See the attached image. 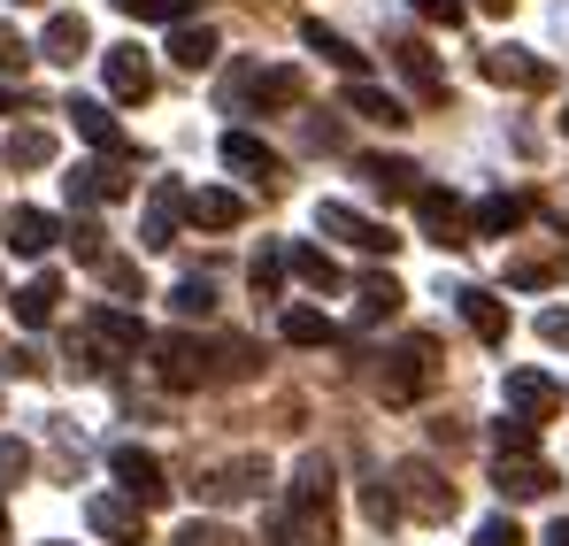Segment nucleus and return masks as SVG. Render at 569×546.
I'll list each match as a JSON object with an SVG mask.
<instances>
[{
    "instance_id": "nucleus-1",
    "label": "nucleus",
    "mask_w": 569,
    "mask_h": 546,
    "mask_svg": "<svg viewBox=\"0 0 569 546\" xmlns=\"http://www.w3.org/2000/svg\"><path fill=\"white\" fill-rule=\"evenodd\" d=\"M108 469H116V485L131 493V508H154V500H170V477H162V461L147 455V447H116V455H108Z\"/></svg>"
},
{
    "instance_id": "nucleus-2",
    "label": "nucleus",
    "mask_w": 569,
    "mask_h": 546,
    "mask_svg": "<svg viewBox=\"0 0 569 546\" xmlns=\"http://www.w3.org/2000/svg\"><path fill=\"white\" fill-rule=\"evenodd\" d=\"M400 500H408L423 524H447V516H455V485H447L439 469H423V461H400Z\"/></svg>"
},
{
    "instance_id": "nucleus-3",
    "label": "nucleus",
    "mask_w": 569,
    "mask_h": 546,
    "mask_svg": "<svg viewBox=\"0 0 569 546\" xmlns=\"http://www.w3.org/2000/svg\"><path fill=\"white\" fill-rule=\"evenodd\" d=\"M316 231H331V239H347V247H362V255H392V247H400L385 224L355 216V208H339V200H323V208H316Z\"/></svg>"
},
{
    "instance_id": "nucleus-4",
    "label": "nucleus",
    "mask_w": 569,
    "mask_h": 546,
    "mask_svg": "<svg viewBox=\"0 0 569 546\" xmlns=\"http://www.w3.org/2000/svg\"><path fill=\"white\" fill-rule=\"evenodd\" d=\"M154 377H162L170 393L208 385V347H200V339H154Z\"/></svg>"
},
{
    "instance_id": "nucleus-5",
    "label": "nucleus",
    "mask_w": 569,
    "mask_h": 546,
    "mask_svg": "<svg viewBox=\"0 0 569 546\" xmlns=\"http://www.w3.org/2000/svg\"><path fill=\"white\" fill-rule=\"evenodd\" d=\"M416 216L431 231V247H470V224H462V200L439 192V185H416Z\"/></svg>"
},
{
    "instance_id": "nucleus-6",
    "label": "nucleus",
    "mask_w": 569,
    "mask_h": 546,
    "mask_svg": "<svg viewBox=\"0 0 569 546\" xmlns=\"http://www.w3.org/2000/svg\"><path fill=\"white\" fill-rule=\"evenodd\" d=\"M423 385H431V339H408L385 369V400H416Z\"/></svg>"
},
{
    "instance_id": "nucleus-7",
    "label": "nucleus",
    "mask_w": 569,
    "mask_h": 546,
    "mask_svg": "<svg viewBox=\"0 0 569 546\" xmlns=\"http://www.w3.org/2000/svg\"><path fill=\"white\" fill-rule=\"evenodd\" d=\"M0 231H8V247H16V255H47V247L62 239V224H54L47 208H8V216H0Z\"/></svg>"
},
{
    "instance_id": "nucleus-8",
    "label": "nucleus",
    "mask_w": 569,
    "mask_h": 546,
    "mask_svg": "<svg viewBox=\"0 0 569 546\" xmlns=\"http://www.w3.org/2000/svg\"><path fill=\"white\" fill-rule=\"evenodd\" d=\"M108 92L116 100H147L154 92V62L139 47H108Z\"/></svg>"
},
{
    "instance_id": "nucleus-9",
    "label": "nucleus",
    "mask_w": 569,
    "mask_h": 546,
    "mask_svg": "<svg viewBox=\"0 0 569 546\" xmlns=\"http://www.w3.org/2000/svg\"><path fill=\"white\" fill-rule=\"evenodd\" d=\"M508 400L523 408V424H547V416L562 408V385H555V377H539V369H516V377H508Z\"/></svg>"
},
{
    "instance_id": "nucleus-10",
    "label": "nucleus",
    "mask_w": 569,
    "mask_h": 546,
    "mask_svg": "<svg viewBox=\"0 0 569 546\" xmlns=\"http://www.w3.org/2000/svg\"><path fill=\"white\" fill-rule=\"evenodd\" d=\"M93 532H100V539H116V546H139V539H147V516H139L131 500L100 493V500H93Z\"/></svg>"
},
{
    "instance_id": "nucleus-11",
    "label": "nucleus",
    "mask_w": 569,
    "mask_h": 546,
    "mask_svg": "<svg viewBox=\"0 0 569 546\" xmlns=\"http://www.w3.org/2000/svg\"><path fill=\"white\" fill-rule=\"evenodd\" d=\"M262 477H270V461L247 455V461H231V469H216L200 493H208V500H254V493H262Z\"/></svg>"
},
{
    "instance_id": "nucleus-12",
    "label": "nucleus",
    "mask_w": 569,
    "mask_h": 546,
    "mask_svg": "<svg viewBox=\"0 0 569 546\" xmlns=\"http://www.w3.org/2000/svg\"><path fill=\"white\" fill-rule=\"evenodd\" d=\"M223 162H231V170H247L254 185H278V155H270L254 131H223Z\"/></svg>"
},
{
    "instance_id": "nucleus-13",
    "label": "nucleus",
    "mask_w": 569,
    "mask_h": 546,
    "mask_svg": "<svg viewBox=\"0 0 569 546\" xmlns=\"http://www.w3.org/2000/svg\"><path fill=\"white\" fill-rule=\"evenodd\" d=\"M547 485H555V469L539 455H500V493H508V500H539Z\"/></svg>"
},
{
    "instance_id": "nucleus-14",
    "label": "nucleus",
    "mask_w": 569,
    "mask_h": 546,
    "mask_svg": "<svg viewBox=\"0 0 569 546\" xmlns=\"http://www.w3.org/2000/svg\"><path fill=\"white\" fill-rule=\"evenodd\" d=\"M54 308H62V277H54V270H47V277H31V285L16 292V324H23V331L54 324Z\"/></svg>"
},
{
    "instance_id": "nucleus-15",
    "label": "nucleus",
    "mask_w": 569,
    "mask_h": 546,
    "mask_svg": "<svg viewBox=\"0 0 569 546\" xmlns=\"http://www.w3.org/2000/svg\"><path fill=\"white\" fill-rule=\"evenodd\" d=\"M355 170H362L370 192H385V200H408V192H416V162H400V155H362Z\"/></svg>"
},
{
    "instance_id": "nucleus-16",
    "label": "nucleus",
    "mask_w": 569,
    "mask_h": 546,
    "mask_svg": "<svg viewBox=\"0 0 569 546\" xmlns=\"http://www.w3.org/2000/svg\"><path fill=\"white\" fill-rule=\"evenodd\" d=\"M186 216L200 224V231H231V224L247 216V200H239V192H216V185H208V192H192V200H186Z\"/></svg>"
},
{
    "instance_id": "nucleus-17",
    "label": "nucleus",
    "mask_w": 569,
    "mask_h": 546,
    "mask_svg": "<svg viewBox=\"0 0 569 546\" xmlns=\"http://www.w3.org/2000/svg\"><path fill=\"white\" fill-rule=\"evenodd\" d=\"M70 200H78V208L123 200V170H108V162H86V170H70Z\"/></svg>"
},
{
    "instance_id": "nucleus-18",
    "label": "nucleus",
    "mask_w": 569,
    "mask_h": 546,
    "mask_svg": "<svg viewBox=\"0 0 569 546\" xmlns=\"http://www.w3.org/2000/svg\"><path fill=\"white\" fill-rule=\"evenodd\" d=\"M485 78H492V86H547V62H531V54L500 47V54H485Z\"/></svg>"
},
{
    "instance_id": "nucleus-19",
    "label": "nucleus",
    "mask_w": 569,
    "mask_h": 546,
    "mask_svg": "<svg viewBox=\"0 0 569 546\" xmlns=\"http://www.w3.org/2000/svg\"><path fill=\"white\" fill-rule=\"evenodd\" d=\"M39 54H47V62H78V54H86V16H54L47 39H39Z\"/></svg>"
},
{
    "instance_id": "nucleus-20",
    "label": "nucleus",
    "mask_w": 569,
    "mask_h": 546,
    "mask_svg": "<svg viewBox=\"0 0 569 546\" xmlns=\"http://www.w3.org/2000/svg\"><path fill=\"white\" fill-rule=\"evenodd\" d=\"M178 208H186V192H178V185H154V200H147V247H170Z\"/></svg>"
},
{
    "instance_id": "nucleus-21",
    "label": "nucleus",
    "mask_w": 569,
    "mask_h": 546,
    "mask_svg": "<svg viewBox=\"0 0 569 546\" xmlns=\"http://www.w3.org/2000/svg\"><path fill=\"white\" fill-rule=\"evenodd\" d=\"M347 108H355L362 123H385V131H400V123H408V108H400L392 92H378V86H355V92H347Z\"/></svg>"
},
{
    "instance_id": "nucleus-22",
    "label": "nucleus",
    "mask_w": 569,
    "mask_h": 546,
    "mask_svg": "<svg viewBox=\"0 0 569 546\" xmlns=\"http://www.w3.org/2000/svg\"><path fill=\"white\" fill-rule=\"evenodd\" d=\"M462 316H470V331L477 339H508V308H500V300H492V292H462Z\"/></svg>"
},
{
    "instance_id": "nucleus-23",
    "label": "nucleus",
    "mask_w": 569,
    "mask_h": 546,
    "mask_svg": "<svg viewBox=\"0 0 569 546\" xmlns=\"http://www.w3.org/2000/svg\"><path fill=\"white\" fill-rule=\"evenodd\" d=\"M8 162H16V170H47V162H54V131L23 123V131L8 139Z\"/></svg>"
},
{
    "instance_id": "nucleus-24",
    "label": "nucleus",
    "mask_w": 569,
    "mask_h": 546,
    "mask_svg": "<svg viewBox=\"0 0 569 546\" xmlns=\"http://www.w3.org/2000/svg\"><path fill=\"white\" fill-rule=\"evenodd\" d=\"M516 224H523V200H508V192L477 200V239H500V231H516Z\"/></svg>"
},
{
    "instance_id": "nucleus-25",
    "label": "nucleus",
    "mask_w": 569,
    "mask_h": 546,
    "mask_svg": "<svg viewBox=\"0 0 569 546\" xmlns=\"http://www.w3.org/2000/svg\"><path fill=\"white\" fill-rule=\"evenodd\" d=\"M170 54H178L186 70H208V62H216V31H208V23H186V31L170 39Z\"/></svg>"
},
{
    "instance_id": "nucleus-26",
    "label": "nucleus",
    "mask_w": 569,
    "mask_h": 546,
    "mask_svg": "<svg viewBox=\"0 0 569 546\" xmlns=\"http://www.w3.org/2000/svg\"><path fill=\"white\" fill-rule=\"evenodd\" d=\"M70 116H78V131H86L93 147H123V131H116V116H108L100 100H70Z\"/></svg>"
},
{
    "instance_id": "nucleus-27",
    "label": "nucleus",
    "mask_w": 569,
    "mask_h": 546,
    "mask_svg": "<svg viewBox=\"0 0 569 546\" xmlns=\"http://www.w3.org/2000/svg\"><path fill=\"white\" fill-rule=\"evenodd\" d=\"M284 262H292V277H300V285H316V292H339V270H331L316 247H284Z\"/></svg>"
},
{
    "instance_id": "nucleus-28",
    "label": "nucleus",
    "mask_w": 569,
    "mask_h": 546,
    "mask_svg": "<svg viewBox=\"0 0 569 546\" xmlns=\"http://www.w3.org/2000/svg\"><path fill=\"white\" fill-rule=\"evenodd\" d=\"M355 300H362V308H355L362 324H385V316H400V285H392V277H370Z\"/></svg>"
},
{
    "instance_id": "nucleus-29",
    "label": "nucleus",
    "mask_w": 569,
    "mask_h": 546,
    "mask_svg": "<svg viewBox=\"0 0 569 546\" xmlns=\"http://www.w3.org/2000/svg\"><path fill=\"white\" fill-rule=\"evenodd\" d=\"M284 339H292V347H323V339H331V316H316V308H284Z\"/></svg>"
},
{
    "instance_id": "nucleus-30",
    "label": "nucleus",
    "mask_w": 569,
    "mask_h": 546,
    "mask_svg": "<svg viewBox=\"0 0 569 546\" xmlns=\"http://www.w3.org/2000/svg\"><path fill=\"white\" fill-rule=\"evenodd\" d=\"M93 339H108L116 355H131V347H139V324H131L123 308H100V316H93Z\"/></svg>"
},
{
    "instance_id": "nucleus-31",
    "label": "nucleus",
    "mask_w": 569,
    "mask_h": 546,
    "mask_svg": "<svg viewBox=\"0 0 569 546\" xmlns=\"http://www.w3.org/2000/svg\"><path fill=\"white\" fill-rule=\"evenodd\" d=\"M308 47H316L323 62H339V70H355V78H362V54H355V47H347L339 31H323V23H308Z\"/></svg>"
},
{
    "instance_id": "nucleus-32",
    "label": "nucleus",
    "mask_w": 569,
    "mask_h": 546,
    "mask_svg": "<svg viewBox=\"0 0 569 546\" xmlns=\"http://www.w3.org/2000/svg\"><path fill=\"white\" fill-rule=\"evenodd\" d=\"M170 308H178V316H208V308H216V285H208V277H186V285L170 292Z\"/></svg>"
},
{
    "instance_id": "nucleus-33",
    "label": "nucleus",
    "mask_w": 569,
    "mask_h": 546,
    "mask_svg": "<svg viewBox=\"0 0 569 546\" xmlns=\"http://www.w3.org/2000/svg\"><path fill=\"white\" fill-rule=\"evenodd\" d=\"M116 8H123V16H147V23H178L192 0H116Z\"/></svg>"
},
{
    "instance_id": "nucleus-34",
    "label": "nucleus",
    "mask_w": 569,
    "mask_h": 546,
    "mask_svg": "<svg viewBox=\"0 0 569 546\" xmlns=\"http://www.w3.org/2000/svg\"><path fill=\"white\" fill-rule=\"evenodd\" d=\"M23 469H31V447L23 439H0V485H16Z\"/></svg>"
},
{
    "instance_id": "nucleus-35",
    "label": "nucleus",
    "mask_w": 569,
    "mask_h": 546,
    "mask_svg": "<svg viewBox=\"0 0 569 546\" xmlns=\"http://www.w3.org/2000/svg\"><path fill=\"white\" fill-rule=\"evenodd\" d=\"M178 546H239V539H231L223 524H186V532H178Z\"/></svg>"
},
{
    "instance_id": "nucleus-36",
    "label": "nucleus",
    "mask_w": 569,
    "mask_h": 546,
    "mask_svg": "<svg viewBox=\"0 0 569 546\" xmlns=\"http://www.w3.org/2000/svg\"><path fill=\"white\" fill-rule=\"evenodd\" d=\"M477 546H523V532H516V524H508V516H492V524H485V532H477Z\"/></svg>"
},
{
    "instance_id": "nucleus-37",
    "label": "nucleus",
    "mask_w": 569,
    "mask_h": 546,
    "mask_svg": "<svg viewBox=\"0 0 569 546\" xmlns=\"http://www.w3.org/2000/svg\"><path fill=\"white\" fill-rule=\"evenodd\" d=\"M23 62H31V47H23V39L0 23V70H23Z\"/></svg>"
},
{
    "instance_id": "nucleus-38",
    "label": "nucleus",
    "mask_w": 569,
    "mask_h": 546,
    "mask_svg": "<svg viewBox=\"0 0 569 546\" xmlns=\"http://www.w3.org/2000/svg\"><path fill=\"white\" fill-rule=\"evenodd\" d=\"M278 270H284V255H254V292H278Z\"/></svg>"
},
{
    "instance_id": "nucleus-39",
    "label": "nucleus",
    "mask_w": 569,
    "mask_h": 546,
    "mask_svg": "<svg viewBox=\"0 0 569 546\" xmlns=\"http://www.w3.org/2000/svg\"><path fill=\"white\" fill-rule=\"evenodd\" d=\"M416 16H431V23H462V0H416Z\"/></svg>"
},
{
    "instance_id": "nucleus-40",
    "label": "nucleus",
    "mask_w": 569,
    "mask_h": 546,
    "mask_svg": "<svg viewBox=\"0 0 569 546\" xmlns=\"http://www.w3.org/2000/svg\"><path fill=\"white\" fill-rule=\"evenodd\" d=\"M539 331H547V347H569V316H547Z\"/></svg>"
},
{
    "instance_id": "nucleus-41",
    "label": "nucleus",
    "mask_w": 569,
    "mask_h": 546,
    "mask_svg": "<svg viewBox=\"0 0 569 546\" xmlns=\"http://www.w3.org/2000/svg\"><path fill=\"white\" fill-rule=\"evenodd\" d=\"M547 546H569V516H562V524H555V532H547Z\"/></svg>"
},
{
    "instance_id": "nucleus-42",
    "label": "nucleus",
    "mask_w": 569,
    "mask_h": 546,
    "mask_svg": "<svg viewBox=\"0 0 569 546\" xmlns=\"http://www.w3.org/2000/svg\"><path fill=\"white\" fill-rule=\"evenodd\" d=\"M8 108H16V92H0V116H8Z\"/></svg>"
},
{
    "instance_id": "nucleus-43",
    "label": "nucleus",
    "mask_w": 569,
    "mask_h": 546,
    "mask_svg": "<svg viewBox=\"0 0 569 546\" xmlns=\"http://www.w3.org/2000/svg\"><path fill=\"white\" fill-rule=\"evenodd\" d=\"M485 8H500V16H508V8H516V0H485Z\"/></svg>"
},
{
    "instance_id": "nucleus-44",
    "label": "nucleus",
    "mask_w": 569,
    "mask_h": 546,
    "mask_svg": "<svg viewBox=\"0 0 569 546\" xmlns=\"http://www.w3.org/2000/svg\"><path fill=\"white\" fill-rule=\"evenodd\" d=\"M0 546H8V508H0Z\"/></svg>"
},
{
    "instance_id": "nucleus-45",
    "label": "nucleus",
    "mask_w": 569,
    "mask_h": 546,
    "mask_svg": "<svg viewBox=\"0 0 569 546\" xmlns=\"http://www.w3.org/2000/svg\"><path fill=\"white\" fill-rule=\"evenodd\" d=\"M562 123H569V116H562Z\"/></svg>"
}]
</instances>
